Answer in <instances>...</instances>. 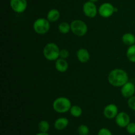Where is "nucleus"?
Masks as SVG:
<instances>
[{"label": "nucleus", "instance_id": "obj_26", "mask_svg": "<svg viewBox=\"0 0 135 135\" xmlns=\"http://www.w3.org/2000/svg\"><path fill=\"white\" fill-rule=\"evenodd\" d=\"M35 135H50L47 133H42V132H40V133H37Z\"/></svg>", "mask_w": 135, "mask_h": 135}, {"label": "nucleus", "instance_id": "obj_14", "mask_svg": "<svg viewBox=\"0 0 135 135\" xmlns=\"http://www.w3.org/2000/svg\"><path fill=\"white\" fill-rule=\"evenodd\" d=\"M69 121L68 119L66 117H59L55 121L54 127L56 130L58 131L64 130L69 125Z\"/></svg>", "mask_w": 135, "mask_h": 135}, {"label": "nucleus", "instance_id": "obj_1", "mask_svg": "<svg viewBox=\"0 0 135 135\" xmlns=\"http://www.w3.org/2000/svg\"><path fill=\"white\" fill-rule=\"evenodd\" d=\"M108 82L111 85L115 87H121L129 81L127 73L121 69H115L108 75Z\"/></svg>", "mask_w": 135, "mask_h": 135}, {"label": "nucleus", "instance_id": "obj_15", "mask_svg": "<svg viewBox=\"0 0 135 135\" xmlns=\"http://www.w3.org/2000/svg\"><path fill=\"white\" fill-rule=\"evenodd\" d=\"M122 41L126 46H131L135 44V36L130 32L124 34L122 36Z\"/></svg>", "mask_w": 135, "mask_h": 135}, {"label": "nucleus", "instance_id": "obj_4", "mask_svg": "<svg viewBox=\"0 0 135 135\" xmlns=\"http://www.w3.org/2000/svg\"><path fill=\"white\" fill-rule=\"evenodd\" d=\"M71 31L76 36L82 37L87 33L88 26L81 20H74L71 23Z\"/></svg>", "mask_w": 135, "mask_h": 135}, {"label": "nucleus", "instance_id": "obj_19", "mask_svg": "<svg viewBox=\"0 0 135 135\" xmlns=\"http://www.w3.org/2000/svg\"><path fill=\"white\" fill-rule=\"evenodd\" d=\"M58 30L61 34H67L71 31V24L67 22H62L58 26Z\"/></svg>", "mask_w": 135, "mask_h": 135}, {"label": "nucleus", "instance_id": "obj_6", "mask_svg": "<svg viewBox=\"0 0 135 135\" xmlns=\"http://www.w3.org/2000/svg\"><path fill=\"white\" fill-rule=\"evenodd\" d=\"M117 11V9L110 3H104L98 9V13L103 18H109L113 15L115 12Z\"/></svg>", "mask_w": 135, "mask_h": 135}, {"label": "nucleus", "instance_id": "obj_24", "mask_svg": "<svg viewBox=\"0 0 135 135\" xmlns=\"http://www.w3.org/2000/svg\"><path fill=\"white\" fill-rule=\"evenodd\" d=\"M69 55V52L67 49H62L59 51V58L66 59Z\"/></svg>", "mask_w": 135, "mask_h": 135}, {"label": "nucleus", "instance_id": "obj_8", "mask_svg": "<svg viewBox=\"0 0 135 135\" xmlns=\"http://www.w3.org/2000/svg\"><path fill=\"white\" fill-rule=\"evenodd\" d=\"M11 8L17 13H22L26 11L27 8L26 0H11Z\"/></svg>", "mask_w": 135, "mask_h": 135}, {"label": "nucleus", "instance_id": "obj_21", "mask_svg": "<svg viewBox=\"0 0 135 135\" xmlns=\"http://www.w3.org/2000/svg\"><path fill=\"white\" fill-rule=\"evenodd\" d=\"M77 133L79 135H88L89 134L90 129L87 125H80L77 128Z\"/></svg>", "mask_w": 135, "mask_h": 135}, {"label": "nucleus", "instance_id": "obj_10", "mask_svg": "<svg viewBox=\"0 0 135 135\" xmlns=\"http://www.w3.org/2000/svg\"><path fill=\"white\" fill-rule=\"evenodd\" d=\"M135 92V85L132 82L128 81L124 85L121 86V95L125 98H129L131 96H134Z\"/></svg>", "mask_w": 135, "mask_h": 135}, {"label": "nucleus", "instance_id": "obj_3", "mask_svg": "<svg viewBox=\"0 0 135 135\" xmlns=\"http://www.w3.org/2000/svg\"><path fill=\"white\" fill-rule=\"evenodd\" d=\"M59 47L57 45L53 42L47 44L43 50V55L46 59L49 61H56L59 58Z\"/></svg>", "mask_w": 135, "mask_h": 135}, {"label": "nucleus", "instance_id": "obj_5", "mask_svg": "<svg viewBox=\"0 0 135 135\" xmlns=\"http://www.w3.org/2000/svg\"><path fill=\"white\" fill-rule=\"evenodd\" d=\"M50 21L45 18H38L33 23V29L38 34H45L50 30Z\"/></svg>", "mask_w": 135, "mask_h": 135}, {"label": "nucleus", "instance_id": "obj_28", "mask_svg": "<svg viewBox=\"0 0 135 135\" xmlns=\"http://www.w3.org/2000/svg\"><path fill=\"white\" fill-rule=\"evenodd\" d=\"M88 135H92V134H88Z\"/></svg>", "mask_w": 135, "mask_h": 135}, {"label": "nucleus", "instance_id": "obj_9", "mask_svg": "<svg viewBox=\"0 0 135 135\" xmlns=\"http://www.w3.org/2000/svg\"><path fill=\"white\" fill-rule=\"evenodd\" d=\"M103 113L104 117L108 119H114L118 114V108L115 104H109L104 108Z\"/></svg>", "mask_w": 135, "mask_h": 135}, {"label": "nucleus", "instance_id": "obj_23", "mask_svg": "<svg viewBox=\"0 0 135 135\" xmlns=\"http://www.w3.org/2000/svg\"><path fill=\"white\" fill-rule=\"evenodd\" d=\"M128 105L132 110L135 111V96H131L128 99Z\"/></svg>", "mask_w": 135, "mask_h": 135}, {"label": "nucleus", "instance_id": "obj_13", "mask_svg": "<svg viewBox=\"0 0 135 135\" xmlns=\"http://www.w3.org/2000/svg\"><path fill=\"white\" fill-rule=\"evenodd\" d=\"M55 67L57 71L60 73H65L68 70L69 64L67 60L61 58H58L55 63Z\"/></svg>", "mask_w": 135, "mask_h": 135}, {"label": "nucleus", "instance_id": "obj_22", "mask_svg": "<svg viewBox=\"0 0 135 135\" xmlns=\"http://www.w3.org/2000/svg\"><path fill=\"white\" fill-rule=\"evenodd\" d=\"M127 132L129 134H135V123L130 122L126 127Z\"/></svg>", "mask_w": 135, "mask_h": 135}, {"label": "nucleus", "instance_id": "obj_16", "mask_svg": "<svg viewBox=\"0 0 135 135\" xmlns=\"http://www.w3.org/2000/svg\"><path fill=\"white\" fill-rule=\"evenodd\" d=\"M60 17V13L57 9H52L50 10L47 15V19L50 22H56Z\"/></svg>", "mask_w": 135, "mask_h": 135}, {"label": "nucleus", "instance_id": "obj_20", "mask_svg": "<svg viewBox=\"0 0 135 135\" xmlns=\"http://www.w3.org/2000/svg\"><path fill=\"white\" fill-rule=\"evenodd\" d=\"M38 129H39L40 132H42V133H47L50 130V123L46 120H42L39 122L38 125Z\"/></svg>", "mask_w": 135, "mask_h": 135}, {"label": "nucleus", "instance_id": "obj_12", "mask_svg": "<svg viewBox=\"0 0 135 135\" xmlns=\"http://www.w3.org/2000/svg\"><path fill=\"white\" fill-rule=\"evenodd\" d=\"M76 57L80 63H85L90 60V55L89 51L86 49L80 48L76 51Z\"/></svg>", "mask_w": 135, "mask_h": 135}, {"label": "nucleus", "instance_id": "obj_25", "mask_svg": "<svg viewBox=\"0 0 135 135\" xmlns=\"http://www.w3.org/2000/svg\"><path fill=\"white\" fill-rule=\"evenodd\" d=\"M98 135H113L112 133L111 132L110 130H109L107 128H102L99 130Z\"/></svg>", "mask_w": 135, "mask_h": 135}, {"label": "nucleus", "instance_id": "obj_2", "mask_svg": "<svg viewBox=\"0 0 135 135\" xmlns=\"http://www.w3.org/2000/svg\"><path fill=\"white\" fill-rule=\"evenodd\" d=\"M53 109L59 113H64L69 112L71 108V102L66 97H59L55 99L52 104Z\"/></svg>", "mask_w": 135, "mask_h": 135}, {"label": "nucleus", "instance_id": "obj_27", "mask_svg": "<svg viewBox=\"0 0 135 135\" xmlns=\"http://www.w3.org/2000/svg\"><path fill=\"white\" fill-rule=\"evenodd\" d=\"M89 1H92V2H93V3H96V2H97L98 0H89Z\"/></svg>", "mask_w": 135, "mask_h": 135}, {"label": "nucleus", "instance_id": "obj_17", "mask_svg": "<svg viewBox=\"0 0 135 135\" xmlns=\"http://www.w3.org/2000/svg\"><path fill=\"white\" fill-rule=\"evenodd\" d=\"M69 112L73 117H79L83 114V109L79 105H74L71 106Z\"/></svg>", "mask_w": 135, "mask_h": 135}, {"label": "nucleus", "instance_id": "obj_18", "mask_svg": "<svg viewBox=\"0 0 135 135\" xmlns=\"http://www.w3.org/2000/svg\"><path fill=\"white\" fill-rule=\"evenodd\" d=\"M127 59L132 63H135V44L128 47L126 52Z\"/></svg>", "mask_w": 135, "mask_h": 135}, {"label": "nucleus", "instance_id": "obj_7", "mask_svg": "<svg viewBox=\"0 0 135 135\" xmlns=\"http://www.w3.org/2000/svg\"><path fill=\"white\" fill-rule=\"evenodd\" d=\"M83 11L84 14L89 18H94L97 15V13H98V9L95 5V3L90 1L84 3L83 6Z\"/></svg>", "mask_w": 135, "mask_h": 135}, {"label": "nucleus", "instance_id": "obj_11", "mask_svg": "<svg viewBox=\"0 0 135 135\" xmlns=\"http://www.w3.org/2000/svg\"><path fill=\"white\" fill-rule=\"evenodd\" d=\"M115 119L117 126L121 128H126L130 123V117L127 113L124 112L118 113Z\"/></svg>", "mask_w": 135, "mask_h": 135}]
</instances>
